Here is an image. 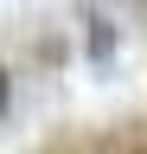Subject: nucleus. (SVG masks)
<instances>
[{"mask_svg":"<svg viewBox=\"0 0 147 154\" xmlns=\"http://www.w3.org/2000/svg\"><path fill=\"white\" fill-rule=\"evenodd\" d=\"M7 90H13V77H7V71H0V109H7Z\"/></svg>","mask_w":147,"mask_h":154,"instance_id":"1","label":"nucleus"}]
</instances>
